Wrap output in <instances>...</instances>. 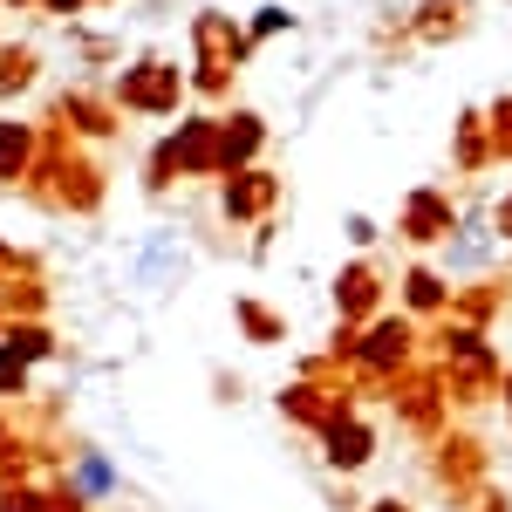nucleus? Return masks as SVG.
Instances as JSON below:
<instances>
[{"instance_id":"nucleus-1","label":"nucleus","mask_w":512,"mask_h":512,"mask_svg":"<svg viewBox=\"0 0 512 512\" xmlns=\"http://www.w3.org/2000/svg\"><path fill=\"white\" fill-rule=\"evenodd\" d=\"M321 451H328V465L335 472H362L369 465V451H376V431H369V417H335L328 431H321Z\"/></svg>"},{"instance_id":"nucleus-3","label":"nucleus","mask_w":512,"mask_h":512,"mask_svg":"<svg viewBox=\"0 0 512 512\" xmlns=\"http://www.w3.org/2000/svg\"><path fill=\"white\" fill-rule=\"evenodd\" d=\"M376 301H383V280H376V267H369V260H355L349 274L335 280V308H342L349 321H362Z\"/></svg>"},{"instance_id":"nucleus-9","label":"nucleus","mask_w":512,"mask_h":512,"mask_svg":"<svg viewBox=\"0 0 512 512\" xmlns=\"http://www.w3.org/2000/svg\"><path fill=\"white\" fill-rule=\"evenodd\" d=\"M499 226H506V239H512V198H506V212H499Z\"/></svg>"},{"instance_id":"nucleus-5","label":"nucleus","mask_w":512,"mask_h":512,"mask_svg":"<svg viewBox=\"0 0 512 512\" xmlns=\"http://www.w3.org/2000/svg\"><path fill=\"white\" fill-rule=\"evenodd\" d=\"M444 226H451V212H444V198H437V192L410 198V212H403V233H410V239H437Z\"/></svg>"},{"instance_id":"nucleus-10","label":"nucleus","mask_w":512,"mask_h":512,"mask_svg":"<svg viewBox=\"0 0 512 512\" xmlns=\"http://www.w3.org/2000/svg\"><path fill=\"white\" fill-rule=\"evenodd\" d=\"M506 410H512V376H506Z\"/></svg>"},{"instance_id":"nucleus-8","label":"nucleus","mask_w":512,"mask_h":512,"mask_svg":"<svg viewBox=\"0 0 512 512\" xmlns=\"http://www.w3.org/2000/svg\"><path fill=\"white\" fill-rule=\"evenodd\" d=\"M369 512H410V506H403V499H376Z\"/></svg>"},{"instance_id":"nucleus-6","label":"nucleus","mask_w":512,"mask_h":512,"mask_svg":"<svg viewBox=\"0 0 512 512\" xmlns=\"http://www.w3.org/2000/svg\"><path fill=\"white\" fill-rule=\"evenodd\" d=\"M403 294H410V308H417V315L444 308V280H437V274H424V267H417V274L403 280Z\"/></svg>"},{"instance_id":"nucleus-7","label":"nucleus","mask_w":512,"mask_h":512,"mask_svg":"<svg viewBox=\"0 0 512 512\" xmlns=\"http://www.w3.org/2000/svg\"><path fill=\"white\" fill-rule=\"evenodd\" d=\"M472 512H512V506L499 499V492H478V499H472Z\"/></svg>"},{"instance_id":"nucleus-2","label":"nucleus","mask_w":512,"mask_h":512,"mask_svg":"<svg viewBox=\"0 0 512 512\" xmlns=\"http://www.w3.org/2000/svg\"><path fill=\"white\" fill-rule=\"evenodd\" d=\"M410 349H417V335H410V321H376V328H369V335H362V362H369V369H403V362H410Z\"/></svg>"},{"instance_id":"nucleus-4","label":"nucleus","mask_w":512,"mask_h":512,"mask_svg":"<svg viewBox=\"0 0 512 512\" xmlns=\"http://www.w3.org/2000/svg\"><path fill=\"white\" fill-rule=\"evenodd\" d=\"M465 14H472L465 0H431V7H417V35L424 41H451L458 28H465Z\"/></svg>"}]
</instances>
